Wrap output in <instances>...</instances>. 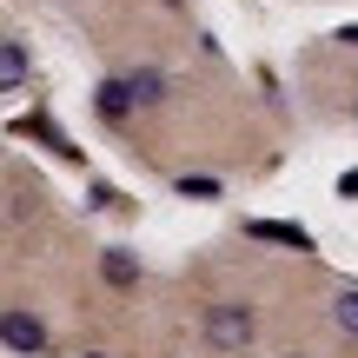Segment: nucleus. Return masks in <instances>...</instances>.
Instances as JSON below:
<instances>
[{"label": "nucleus", "mask_w": 358, "mask_h": 358, "mask_svg": "<svg viewBox=\"0 0 358 358\" xmlns=\"http://www.w3.org/2000/svg\"><path fill=\"white\" fill-rule=\"evenodd\" d=\"M252 332H259V319H252V306H239V299H226V306L206 312V345L213 352H245Z\"/></svg>", "instance_id": "obj_1"}, {"label": "nucleus", "mask_w": 358, "mask_h": 358, "mask_svg": "<svg viewBox=\"0 0 358 358\" xmlns=\"http://www.w3.org/2000/svg\"><path fill=\"white\" fill-rule=\"evenodd\" d=\"M0 345H7L13 358H40L47 352V319L27 312V306H7L0 312Z\"/></svg>", "instance_id": "obj_2"}, {"label": "nucleus", "mask_w": 358, "mask_h": 358, "mask_svg": "<svg viewBox=\"0 0 358 358\" xmlns=\"http://www.w3.org/2000/svg\"><path fill=\"white\" fill-rule=\"evenodd\" d=\"M93 106H100V120H113V127H120V120H127V113H133L140 100H133L127 73H113V80H100V93H93Z\"/></svg>", "instance_id": "obj_3"}, {"label": "nucleus", "mask_w": 358, "mask_h": 358, "mask_svg": "<svg viewBox=\"0 0 358 358\" xmlns=\"http://www.w3.org/2000/svg\"><path fill=\"white\" fill-rule=\"evenodd\" d=\"M100 279L127 292V285H140V259H133L127 245H106V252H100Z\"/></svg>", "instance_id": "obj_4"}, {"label": "nucleus", "mask_w": 358, "mask_h": 358, "mask_svg": "<svg viewBox=\"0 0 358 358\" xmlns=\"http://www.w3.org/2000/svg\"><path fill=\"white\" fill-rule=\"evenodd\" d=\"M245 239H272V245H299V252H306L312 232H306V226H285V219H252V226H245Z\"/></svg>", "instance_id": "obj_5"}, {"label": "nucleus", "mask_w": 358, "mask_h": 358, "mask_svg": "<svg viewBox=\"0 0 358 358\" xmlns=\"http://www.w3.org/2000/svg\"><path fill=\"white\" fill-rule=\"evenodd\" d=\"M0 87H7V93L27 87V47H20V40H0Z\"/></svg>", "instance_id": "obj_6"}, {"label": "nucleus", "mask_w": 358, "mask_h": 358, "mask_svg": "<svg viewBox=\"0 0 358 358\" xmlns=\"http://www.w3.org/2000/svg\"><path fill=\"white\" fill-rule=\"evenodd\" d=\"M127 87H133V100H140V106L166 100V73H153V66H133V73H127Z\"/></svg>", "instance_id": "obj_7"}, {"label": "nucleus", "mask_w": 358, "mask_h": 358, "mask_svg": "<svg viewBox=\"0 0 358 358\" xmlns=\"http://www.w3.org/2000/svg\"><path fill=\"white\" fill-rule=\"evenodd\" d=\"M332 319H338V332L358 338V285H345V292L332 299Z\"/></svg>", "instance_id": "obj_8"}, {"label": "nucleus", "mask_w": 358, "mask_h": 358, "mask_svg": "<svg viewBox=\"0 0 358 358\" xmlns=\"http://www.w3.org/2000/svg\"><path fill=\"white\" fill-rule=\"evenodd\" d=\"M179 192H186V199H219V179H206V173L192 179V173H186V179H179Z\"/></svg>", "instance_id": "obj_9"}, {"label": "nucleus", "mask_w": 358, "mask_h": 358, "mask_svg": "<svg viewBox=\"0 0 358 358\" xmlns=\"http://www.w3.org/2000/svg\"><path fill=\"white\" fill-rule=\"evenodd\" d=\"M338 192H345V199H358V166H352L345 179H338Z\"/></svg>", "instance_id": "obj_10"}, {"label": "nucleus", "mask_w": 358, "mask_h": 358, "mask_svg": "<svg viewBox=\"0 0 358 358\" xmlns=\"http://www.w3.org/2000/svg\"><path fill=\"white\" fill-rule=\"evenodd\" d=\"M338 40H345V47H358V27H345V34H338Z\"/></svg>", "instance_id": "obj_11"}, {"label": "nucleus", "mask_w": 358, "mask_h": 358, "mask_svg": "<svg viewBox=\"0 0 358 358\" xmlns=\"http://www.w3.org/2000/svg\"><path fill=\"white\" fill-rule=\"evenodd\" d=\"M87 358H106V352H87Z\"/></svg>", "instance_id": "obj_12"}, {"label": "nucleus", "mask_w": 358, "mask_h": 358, "mask_svg": "<svg viewBox=\"0 0 358 358\" xmlns=\"http://www.w3.org/2000/svg\"><path fill=\"white\" fill-rule=\"evenodd\" d=\"M352 120H358V100H352Z\"/></svg>", "instance_id": "obj_13"}]
</instances>
